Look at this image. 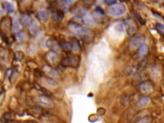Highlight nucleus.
Listing matches in <instances>:
<instances>
[{
    "mask_svg": "<svg viewBox=\"0 0 164 123\" xmlns=\"http://www.w3.org/2000/svg\"><path fill=\"white\" fill-rule=\"evenodd\" d=\"M83 21H84V24H87L88 25H92L94 24L96 22L95 21V19H94L93 16L90 14H87L83 17Z\"/></svg>",
    "mask_w": 164,
    "mask_h": 123,
    "instance_id": "6ab92c4d",
    "label": "nucleus"
},
{
    "mask_svg": "<svg viewBox=\"0 0 164 123\" xmlns=\"http://www.w3.org/2000/svg\"><path fill=\"white\" fill-rule=\"evenodd\" d=\"M74 1H65L62 2V8L64 10H67L68 8L70 7L71 5L73 3Z\"/></svg>",
    "mask_w": 164,
    "mask_h": 123,
    "instance_id": "2f4dec72",
    "label": "nucleus"
},
{
    "mask_svg": "<svg viewBox=\"0 0 164 123\" xmlns=\"http://www.w3.org/2000/svg\"><path fill=\"white\" fill-rule=\"evenodd\" d=\"M38 18L40 19V21L44 22V23L48 21L49 19L48 14L47 13L46 11H40V12H38Z\"/></svg>",
    "mask_w": 164,
    "mask_h": 123,
    "instance_id": "5701e85b",
    "label": "nucleus"
},
{
    "mask_svg": "<svg viewBox=\"0 0 164 123\" xmlns=\"http://www.w3.org/2000/svg\"><path fill=\"white\" fill-rule=\"evenodd\" d=\"M134 14L136 18H137V19L138 20V21L140 22V23L142 24V25H144V24H145V22H144V19L141 18V16L138 14L137 13H134Z\"/></svg>",
    "mask_w": 164,
    "mask_h": 123,
    "instance_id": "72a5a7b5",
    "label": "nucleus"
},
{
    "mask_svg": "<svg viewBox=\"0 0 164 123\" xmlns=\"http://www.w3.org/2000/svg\"><path fill=\"white\" fill-rule=\"evenodd\" d=\"M105 3H106L108 6H110V5L115 3H117V1H105Z\"/></svg>",
    "mask_w": 164,
    "mask_h": 123,
    "instance_id": "e433bc0d",
    "label": "nucleus"
},
{
    "mask_svg": "<svg viewBox=\"0 0 164 123\" xmlns=\"http://www.w3.org/2000/svg\"><path fill=\"white\" fill-rule=\"evenodd\" d=\"M112 26L117 32L119 33H124L125 31V25L123 21H117L114 22Z\"/></svg>",
    "mask_w": 164,
    "mask_h": 123,
    "instance_id": "f8f14e48",
    "label": "nucleus"
},
{
    "mask_svg": "<svg viewBox=\"0 0 164 123\" xmlns=\"http://www.w3.org/2000/svg\"><path fill=\"white\" fill-rule=\"evenodd\" d=\"M46 45L47 47L51 49V51L54 52L57 54H59L61 51V50H62L60 48L59 44L57 43L56 42L51 39H48V40L46 41Z\"/></svg>",
    "mask_w": 164,
    "mask_h": 123,
    "instance_id": "9d476101",
    "label": "nucleus"
},
{
    "mask_svg": "<svg viewBox=\"0 0 164 123\" xmlns=\"http://www.w3.org/2000/svg\"><path fill=\"white\" fill-rule=\"evenodd\" d=\"M64 17V13L63 10H55L52 12V18L55 21L61 22Z\"/></svg>",
    "mask_w": 164,
    "mask_h": 123,
    "instance_id": "ddd939ff",
    "label": "nucleus"
},
{
    "mask_svg": "<svg viewBox=\"0 0 164 123\" xmlns=\"http://www.w3.org/2000/svg\"><path fill=\"white\" fill-rule=\"evenodd\" d=\"M32 19L28 15H23L22 16L21 20H20V23L21 24L25 25V26H28V25L31 23L32 22Z\"/></svg>",
    "mask_w": 164,
    "mask_h": 123,
    "instance_id": "4be33fe9",
    "label": "nucleus"
},
{
    "mask_svg": "<svg viewBox=\"0 0 164 123\" xmlns=\"http://www.w3.org/2000/svg\"><path fill=\"white\" fill-rule=\"evenodd\" d=\"M45 81H46V83H47L48 85L51 87H56L58 85V82L57 81L53 79V78H45Z\"/></svg>",
    "mask_w": 164,
    "mask_h": 123,
    "instance_id": "cd10ccee",
    "label": "nucleus"
},
{
    "mask_svg": "<svg viewBox=\"0 0 164 123\" xmlns=\"http://www.w3.org/2000/svg\"><path fill=\"white\" fill-rule=\"evenodd\" d=\"M124 23L125 25V30H126L128 34L129 35L132 36L137 32V24L132 19H127L126 20H125Z\"/></svg>",
    "mask_w": 164,
    "mask_h": 123,
    "instance_id": "20e7f679",
    "label": "nucleus"
},
{
    "mask_svg": "<svg viewBox=\"0 0 164 123\" xmlns=\"http://www.w3.org/2000/svg\"><path fill=\"white\" fill-rule=\"evenodd\" d=\"M144 41H145V37L142 35L138 34L133 36L130 40V47L132 49L137 48L143 44Z\"/></svg>",
    "mask_w": 164,
    "mask_h": 123,
    "instance_id": "0eeeda50",
    "label": "nucleus"
},
{
    "mask_svg": "<svg viewBox=\"0 0 164 123\" xmlns=\"http://www.w3.org/2000/svg\"><path fill=\"white\" fill-rule=\"evenodd\" d=\"M71 50L73 52H78L80 49V44L76 38H71Z\"/></svg>",
    "mask_w": 164,
    "mask_h": 123,
    "instance_id": "2eb2a0df",
    "label": "nucleus"
},
{
    "mask_svg": "<svg viewBox=\"0 0 164 123\" xmlns=\"http://www.w3.org/2000/svg\"><path fill=\"white\" fill-rule=\"evenodd\" d=\"M88 8H85V7H80V8H78L77 9L74 11V14L76 15V16H78V17H81V18H83L84 17L85 15L87 14L88 12Z\"/></svg>",
    "mask_w": 164,
    "mask_h": 123,
    "instance_id": "dca6fc26",
    "label": "nucleus"
},
{
    "mask_svg": "<svg viewBox=\"0 0 164 123\" xmlns=\"http://www.w3.org/2000/svg\"><path fill=\"white\" fill-rule=\"evenodd\" d=\"M76 35L79 37L81 38L82 40L86 42H88L92 39L94 33L92 30L88 28L82 27L81 28H80L79 30L78 31Z\"/></svg>",
    "mask_w": 164,
    "mask_h": 123,
    "instance_id": "7ed1b4c3",
    "label": "nucleus"
},
{
    "mask_svg": "<svg viewBox=\"0 0 164 123\" xmlns=\"http://www.w3.org/2000/svg\"><path fill=\"white\" fill-rule=\"evenodd\" d=\"M154 84L151 81L146 80L142 82L140 85V90L142 93H149L154 89Z\"/></svg>",
    "mask_w": 164,
    "mask_h": 123,
    "instance_id": "6e6552de",
    "label": "nucleus"
},
{
    "mask_svg": "<svg viewBox=\"0 0 164 123\" xmlns=\"http://www.w3.org/2000/svg\"><path fill=\"white\" fill-rule=\"evenodd\" d=\"M2 4L3 5L5 9L7 10V12L8 14H11V13L13 12V10H14V9H13V6L10 3H8L7 1H3Z\"/></svg>",
    "mask_w": 164,
    "mask_h": 123,
    "instance_id": "b1692460",
    "label": "nucleus"
},
{
    "mask_svg": "<svg viewBox=\"0 0 164 123\" xmlns=\"http://www.w3.org/2000/svg\"><path fill=\"white\" fill-rule=\"evenodd\" d=\"M136 69L134 66H128L124 69V72L128 76H131L135 72Z\"/></svg>",
    "mask_w": 164,
    "mask_h": 123,
    "instance_id": "bb28decb",
    "label": "nucleus"
},
{
    "mask_svg": "<svg viewBox=\"0 0 164 123\" xmlns=\"http://www.w3.org/2000/svg\"><path fill=\"white\" fill-rule=\"evenodd\" d=\"M16 39L19 43H22L26 40L28 39V35L24 32H19L16 35Z\"/></svg>",
    "mask_w": 164,
    "mask_h": 123,
    "instance_id": "a211bd4d",
    "label": "nucleus"
},
{
    "mask_svg": "<svg viewBox=\"0 0 164 123\" xmlns=\"http://www.w3.org/2000/svg\"><path fill=\"white\" fill-rule=\"evenodd\" d=\"M152 13H153V14L154 15V16L156 17V18L161 19V20H162V19H163L162 16L160 14H159V13L157 12H155V11H153V10H152Z\"/></svg>",
    "mask_w": 164,
    "mask_h": 123,
    "instance_id": "c9c22d12",
    "label": "nucleus"
},
{
    "mask_svg": "<svg viewBox=\"0 0 164 123\" xmlns=\"http://www.w3.org/2000/svg\"><path fill=\"white\" fill-rule=\"evenodd\" d=\"M28 28L32 34H36L39 30V24L36 21H32L28 25Z\"/></svg>",
    "mask_w": 164,
    "mask_h": 123,
    "instance_id": "4468645a",
    "label": "nucleus"
},
{
    "mask_svg": "<svg viewBox=\"0 0 164 123\" xmlns=\"http://www.w3.org/2000/svg\"><path fill=\"white\" fill-rule=\"evenodd\" d=\"M24 53L21 51H18L15 53V60L16 61H21L24 58Z\"/></svg>",
    "mask_w": 164,
    "mask_h": 123,
    "instance_id": "7c9ffc66",
    "label": "nucleus"
},
{
    "mask_svg": "<svg viewBox=\"0 0 164 123\" xmlns=\"http://www.w3.org/2000/svg\"><path fill=\"white\" fill-rule=\"evenodd\" d=\"M80 58L76 56L72 57H66L63 58L62 60V62H61V65L62 67H73V68H76L80 64Z\"/></svg>",
    "mask_w": 164,
    "mask_h": 123,
    "instance_id": "39448f33",
    "label": "nucleus"
},
{
    "mask_svg": "<svg viewBox=\"0 0 164 123\" xmlns=\"http://www.w3.org/2000/svg\"><path fill=\"white\" fill-rule=\"evenodd\" d=\"M1 123H11L12 122V114L10 112L5 113L1 118Z\"/></svg>",
    "mask_w": 164,
    "mask_h": 123,
    "instance_id": "aec40b11",
    "label": "nucleus"
},
{
    "mask_svg": "<svg viewBox=\"0 0 164 123\" xmlns=\"http://www.w3.org/2000/svg\"><path fill=\"white\" fill-rule=\"evenodd\" d=\"M43 71L45 73L47 76H49L50 78H58L60 77V74L58 73V71L55 70L51 67H50L48 65L44 66L43 68Z\"/></svg>",
    "mask_w": 164,
    "mask_h": 123,
    "instance_id": "1a4fd4ad",
    "label": "nucleus"
},
{
    "mask_svg": "<svg viewBox=\"0 0 164 123\" xmlns=\"http://www.w3.org/2000/svg\"><path fill=\"white\" fill-rule=\"evenodd\" d=\"M21 24L20 21L18 20H15L12 25V28L13 32H18V31L21 29Z\"/></svg>",
    "mask_w": 164,
    "mask_h": 123,
    "instance_id": "c85d7f7f",
    "label": "nucleus"
},
{
    "mask_svg": "<svg viewBox=\"0 0 164 123\" xmlns=\"http://www.w3.org/2000/svg\"><path fill=\"white\" fill-rule=\"evenodd\" d=\"M148 49H149L148 46L146 44H141L139 47H138V53L140 56H143L148 53Z\"/></svg>",
    "mask_w": 164,
    "mask_h": 123,
    "instance_id": "412c9836",
    "label": "nucleus"
},
{
    "mask_svg": "<svg viewBox=\"0 0 164 123\" xmlns=\"http://www.w3.org/2000/svg\"><path fill=\"white\" fill-rule=\"evenodd\" d=\"M46 58L49 63H51L52 65L55 66L58 62V54L53 51H49L46 55Z\"/></svg>",
    "mask_w": 164,
    "mask_h": 123,
    "instance_id": "9b49d317",
    "label": "nucleus"
},
{
    "mask_svg": "<svg viewBox=\"0 0 164 123\" xmlns=\"http://www.w3.org/2000/svg\"><path fill=\"white\" fill-rule=\"evenodd\" d=\"M156 28L157 30L158 31L161 35H163V32H164V26L161 23H157L156 24Z\"/></svg>",
    "mask_w": 164,
    "mask_h": 123,
    "instance_id": "473e14b6",
    "label": "nucleus"
},
{
    "mask_svg": "<svg viewBox=\"0 0 164 123\" xmlns=\"http://www.w3.org/2000/svg\"><path fill=\"white\" fill-rule=\"evenodd\" d=\"M150 101V98L148 96H143L138 100L137 103V106L140 108H142L146 107Z\"/></svg>",
    "mask_w": 164,
    "mask_h": 123,
    "instance_id": "f3484780",
    "label": "nucleus"
},
{
    "mask_svg": "<svg viewBox=\"0 0 164 123\" xmlns=\"http://www.w3.org/2000/svg\"><path fill=\"white\" fill-rule=\"evenodd\" d=\"M37 102L38 104L46 108H53L55 107L54 101L47 95H41L38 96Z\"/></svg>",
    "mask_w": 164,
    "mask_h": 123,
    "instance_id": "423d86ee",
    "label": "nucleus"
},
{
    "mask_svg": "<svg viewBox=\"0 0 164 123\" xmlns=\"http://www.w3.org/2000/svg\"><path fill=\"white\" fill-rule=\"evenodd\" d=\"M105 112H106V110L103 108H100L97 110V114L99 116H103L105 114Z\"/></svg>",
    "mask_w": 164,
    "mask_h": 123,
    "instance_id": "f704fd0d",
    "label": "nucleus"
},
{
    "mask_svg": "<svg viewBox=\"0 0 164 123\" xmlns=\"http://www.w3.org/2000/svg\"><path fill=\"white\" fill-rule=\"evenodd\" d=\"M71 21L73 22V23L76 24L78 25H80L82 27V25L84 24V21H83V18H81V17H78V16H74V18H73L71 19Z\"/></svg>",
    "mask_w": 164,
    "mask_h": 123,
    "instance_id": "a878e982",
    "label": "nucleus"
},
{
    "mask_svg": "<svg viewBox=\"0 0 164 123\" xmlns=\"http://www.w3.org/2000/svg\"><path fill=\"white\" fill-rule=\"evenodd\" d=\"M12 21L10 17L6 16L1 19L0 21V31L5 37H7L10 34L12 30Z\"/></svg>",
    "mask_w": 164,
    "mask_h": 123,
    "instance_id": "f03ea898",
    "label": "nucleus"
},
{
    "mask_svg": "<svg viewBox=\"0 0 164 123\" xmlns=\"http://www.w3.org/2000/svg\"><path fill=\"white\" fill-rule=\"evenodd\" d=\"M151 122H152L151 117L149 116H146L142 117L141 119L138 120L137 123H151Z\"/></svg>",
    "mask_w": 164,
    "mask_h": 123,
    "instance_id": "c756f323",
    "label": "nucleus"
},
{
    "mask_svg": "<svg viewBox=\"0 0 164 123\" xmlns=\"http://www.w3.org/2000/svg\"><path fill=\"white\" fill-rule=\"evenodd\" d=\"M126 11V8L123 4L115 3L108 7V14L113 16H120L124 14Z\"/></svg>",
    "mask_w": 164,
    "mask_h": 123,
    "instance_id": "f257e3e1",
    "label": "nucleus"
},
{
    "mask_svg": "<svg viewBox=\"0 0 164 123\" xmlns=\"http://www.w3.org/2000/svg\"><path fill=\"white\" fill-rule=\"evenodd\" d=\"M59 46L60 47L61 49H63L67 51H71V44L70 43H67V42H61L60 43Z\"/></svg>",
    "mask_w": 164,
    "mask_h": 123,
    "instance_id": "393cba45",
    "label": "nucleus"
}]
</instances>
